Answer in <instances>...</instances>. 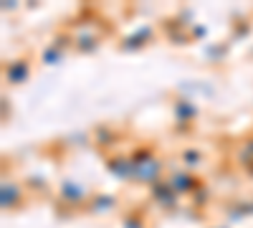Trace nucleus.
Wrapping results in <instances>:
<instances>
[{"label": "nucleus", "mask_w": 253, "mask_h": 228, "mask_svg": "<svg viewBox=\"0 0 253 228\" xmlns=\"http://www.w3.org/2000/svg\"><path fill=\"white\" fill-rule=\"evenodd\" d=\"M132 162H134V178H139V180H157L160 165H157V160H152L150 152H137L132 157Z\"/></svg>", "instance_id": "1"}, {"label": "nucleus", "mask_w": 253, "mask_h": 228, "mask_svg": "<svg viewBox=\"0 0 253 228\" xmlns=\"http://www.w3.org/2000/svg\"><path fill=\"white\" fill-rule=\"evenodd\" d=\"M20 200V190L15 182H3V188H0V205L3 208H13V205Z\"/></svg>", "instance_id": "2"}, {"label": "nucleus", "mask_w": 253, "mask_h": 228, "mask_svg": "<svg viewBox=\"0 0 253 228\" xmlns=\"http://www.w3.org/2000/svg\"><path fill=\"white\" fill-rule=\"evenodd\" d=\"M152 198L160 200L162 205H172L175 203V188L167 182H155L152 185Z\"/></svg>", "instance_id": "3"}, {"label": "nucleus", "mask_w": 253, "mask_h": 228, "mask_svg": "<svg viewBox=\"0 0 253 228\" xmlns=\"http://www.w3.org/2000/svg\"><path fill=\"white\" fill-rule=\"evenodd\" d=\"M109 173H114L119 178H132L134 175V162L132 160H124V157L109 160Z\"/></svg>", "instance_id": "4"}, {"label": "nucleus", "mask_w": 253, "mask_h": 228, "mask_svg": "<svg viewBox=\"0 0 253 228\" xmlns=\"http://www.w3.org/2000/svg\"><path fill=\"white\" fill-rule=\"evenodd\" d=\"M28 76V64L26 61H15V64L8 66V81L10 84H20V81H26Z\"/></svg>", "instance_id": "5"}, {"label": "nucleus", "mask_w": 253, "mask_h": 228, "mask_svg": "<svg viewBox=\"0 0 253 228\" xmlns=\"http://www.w3.org/2000/svg\"><path fill=\"white\" fill-rule=\"evenodd\" d=\"M172 188H175V193H187V190H195V178H190V175H185V173H177L175 178H172Z\"/></svg>", "instance_id": "6"}, {"label": "nucleus", "mask_w": 253, "mask_h": 228, "mask_svg": "<svg viewBox=\"0 0 253 228\" xmlns=\"http://www.w3.org/2000/svg\"><path fill=\"white\" fill-rule=\"evenodd\" d=\"M61 195H63V200L79 203L84 198V188H81V185H76V182H63L61 185Z\"/></svg>", "instance_id": "7"}, {"label": "nucleus", "mask_w": 253, "mask_h": 228, "mask_svg": "<svg viewBox=\"0 0 253 228\" xmlns=\"http://www.w3.org/2000/svg\"><path fill=\"white\" fill-rule=\"evenodd\" d=\"M150 33H152V31L144 26V28H139L134 36H129V38H126V41H124V46H126V48H137V46H142V41H144L147 36H150Z\"/></svg>", "instance_id": "8"}, {"label": "nucleus", "mask_w": 253, "mask_h": 228, "mask_svg": "<svg viewBox=\"0 0 253 228\" xmlns=\"http://www.w3.org/2000/svg\"><path fill=\"white\" fill-rule=\"evenodd\" d=\"M175 114H177V119H193L195 117V107L190 104V101H180V104L175 107Z\"/></svg>", "instance_id": "9"}, {"label": "nucleus", "mask_w": 253, "mask_h": 228, "mask_svg": "<svg viewBox=\"0 0 253 228\" xmlns=\"http://www.w3.org/2000/svg\"><path fill=\"white\" fill-rule=\"evenodd\" d=\"M241 160H243V162L248 165V170L253 173V142H248V144H246V150H243Z\"/></svg>", "instance_id": "10"}, {"label": "nucleus", "mask_w": 253, "mask_h": 228, "mask_svg": "<svg viewBox=\"0 0 253 228\" xmlns=\"http://www.w3.org/2000/svg\"><path fill=\"white\" fill-rule=\"evenodd\" d=\"M109 205H114V198H112V195L96 198V211H104V208H109Z\"/></svg>", "instance_id": "11"}, {"label": "nucleus", "mask_w": 253, "mask_h": 228, "mask_svg": "<svg viewBox=\"0 0 253 228\" xmlns=\"http://www.w3.org/2000/svg\"><path fill=\"white\" fill-rule=\"evenodd\" d=\"M58 58H61L58 48H46V53H43V61H46V64H56Z\"/></svg>", "instance_id": "12"}, {"label": "nucleus", "mask_w": 253, "mask_h": 228, "mask_svg": "<svg viewBox=\"0 0 253 228\" xmlns=\"http://www.w3.org/2000/svg\"><path fill=\"white\" fill-rule=\"evenodd\" d=\"M79 48H84V51H89V48H94V38H89V36H84V38L79 41Z\"/></svg>", "instance_id": "13"}, {"label": "nucleus", "mask_w": 253, "mask_h": 228, "mask_svg": "<svg viewBox=\"0 0 253 228\" xmlns=\"http://www.w3.org/2000/svg\"><path fill=\"white\" fill-rule=\"evenodd\" d=\"M198 160H200V155H198V152H193V150H187V152H185V162L193 165V162H198Z\"/></svg>", "instance_id": "14"}, {"label": "nucleus", "mask_w": 253, "mask_h": 228, "mask_svg": "<svg viewBox=\"0 0 253 228\" xmlns=\"http://www.w3.org/2000/svg\"><path fill=\"white\" fill-rule=\"evenodd\" d=\"M126 228H139V221H132L129 218V221H126Z\"/></svg>", "instance_id": "15"}, {"label": "nucleus", "mask_w": 253, "mask_h": 228, "mask_svg": "<svg viewBox=\"0 0 253 228\" xmlns=\"http://www.w3.org/2000/svg\"><path fill=\"white\" fill-rule=\"evenodd\" d=\"M251 208H253V205H251Z\"/></svg>", "instance_id": "16"}]
</instances>
